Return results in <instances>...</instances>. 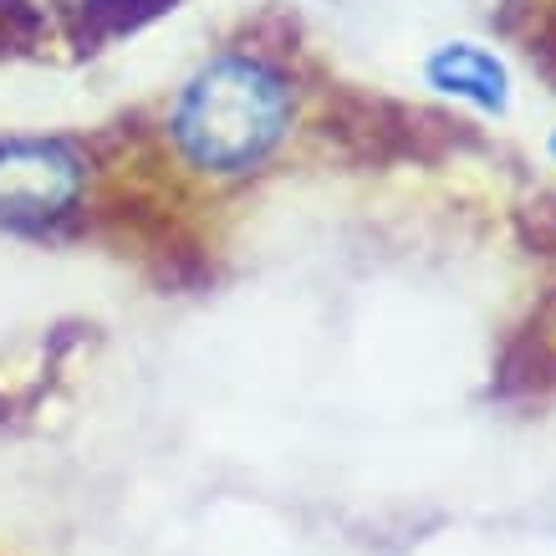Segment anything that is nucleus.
I'll list each match as a JSON object with an SVG mask.
<instances>
[{
  "label": "nucleus",
  "instance_id": "nucleus-1",
  "mask_svg": "<svg viewBox=\"0 0 556 556\" xmlns=\"http://www.w3.org/2000/svg\"><path fill=\"white\" fill-rule=\"evenodd\" d=\"M302 128V83L266 47H219L164 102L169 159L204 185L266 174Z\"/></svg>",
  "mask_w": 556,
  "mask_h": 556
},
{
  "label": "nucleus",
  "instance_id": "nucleus-2",
  "mask_svg": "<svg viewBox=\"0 0 556 556\" xmlns=\"http://www.w3.org/2000/svg\"><path fill=\"white\" fill-rule=\"evenodd\" d=\"M92 194V153L67 134H0V225L47 230Z\"/></svg>",
  "mask_w": 556,
  "mask_h": 556
},
{
  "label": "nucleus",
  "instance_id": "nucleus-3",
  "mask_svg": "<svg viewBox=\"0 0 556 556\" xmlns=\"http://www.w3.org/2000/svg\"><path fill=\"white\" fill-rule=\"evenodd\" d=\"M419 87L475 118H506L516 102V72L506 51L480 36H439L419 56Z\"/></svg>",
  "mask_w": 556,
  "mask_h": 556
},
{
  "label": "nucleus",
  "instance_id": "nucleus-4",
  "mask_svg": "<svg viewBox=\"0 0 556 556\" xmlns=\"http://www.w3.org/2000/svg\"><path fill=\"white\" fill-rule=\"evenodd\" d=\"M546 159H552V164H556V128H552V134H546Z\"/></svg>",
  "mask_w": 556,
  "mask_h": 556
}]
</instances>
